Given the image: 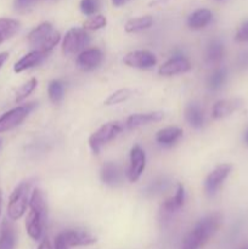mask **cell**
<instances>
[{
  "instance_id": "obj_41",
  "label": "cell",
  "mask_w": 248,
  "mask_h": 249,
  "mask_svg": "<svg viewBox=\"0 0 248 249\" xmlns=\"http://www.w3.org/2000/svg\"><path fill=\"white\" fill-rule=\"evenodd\" d=\"M245 142L248 145V129L246 130V133H245Z\"/></svg>"
},
{
  "instance_id": "obj_3",
  "label": "cell",
  "mask_w": 248,
  "mask_h": 249,
  "mask_svg": "<svg viewBox=\"0 0 248 249\" xmlns=\"http://www.w3.org/2000/svg\"><path fill=\"white\" fill-rule=\"evenodd\" d=\"M27 39L32 48L50 53L61 40V34L53 29L50 22H43L29 32Z\"/></svg>"
},
{
  "instance_id": "obj_22",
  "label": "cell",
  "mask_w": 248,
  "mask_h": 249,
  "mask_svg": "<svg viewBox=\"0 0 248 249\" xmlns=\"http://www.w3.org/2000/svg\"><path fill=\"white\" fill-rule=\"evenodd\" d=\"M225 55V49H224V44L218 39H214L209 43L208 48L206 51V60L209 65L215 66L221 62Z\"/></svg>"
},
{
  "instance_id": "obj_24",
  "label": "cell",
  "mask_w": 248,
  "mask_h": 249,
  "mask_svg": "<svg viewBox=\"0 0 248 249\" xmlns=\"http://www.w3.org/2000/svg\"><path fill=\"white\" fill-rule=\"evenodd\" d=\"M19 29V22L14 18H0V44L9 40Z\"/></svg>"
},
{
  "instance_id": "obj_5",
  "label": "cell",
  "mask_w": 248,
  "mask_h": 249,
  "mask_svg": "<svg viewBox=\"0 0 248 249\" xmlns=\"http://www.w3.org/2000/svg\"><path fill=\"white\" fill-rule=\"evenodd\" d=\"M124 130V123L118 121L108 122L100 126L95 133L91 134L89 138V146L92 153L97 155L101 151V148L108 142H111L113 139H116L122 131Z\"/></svg>"
},
{
  "instance_id": "obj_6",
  "label": "cell",
  "mask_w": 248,
  "mask_h": 249,
  "mask_svg": "<svg viewBox=\"0 0 248 249\" xmlns=\"http://www.w3.org/2000/svg\"><path fill=\"white\" fill-rule=\"evenodd\" d=\"M35 106V102H29V104L21 105V106H17L5 112L2 116H0V134L6 133V131L18 126L31 114Z\"/></svg>"
},
{
  "instance_id": "obj_34",
  "label": "cell",
  "mask_w": 248,
  "mask_h": 249,
  "mask_svg": "<svg viewBox=\"0 0 248 249\" xmlns=\"http://www.w3.org/2000/svg\"><path fill=\"white\" fill-rule=\"evenodd\" d=\"M38 1H40V0H15V9L17 10V11H27V10H29L31 7H33L34 5L36 4Z\"/></svg>"
},
{
  "instance_id": "obj_30",
  "label": "cell",
  "mask_w": 248,
  "mask_h": 249,
  "mask_svg": "<svg viewBox=\"0 0 248 249\" xmlns=\"http://www.w3.org/2000/svg\"><path fill=\"white\" fill-rule=\"evenodd\" d=\"M36 85H38V80H36L35 78H32V79H29L28 82L24 83L23 85H21V87H19V89L16 91V97H15V101H16L17 104H21L23 100H26L27 97H28L29 95L34 91V89L36 88Z\"/></svg>"
},
{
  "instance_id": "obj_26",
  "label": "cell",
  "mask_w": 248,
  "mask_h": 249,
  "mask_svg": "<svg viewBox=\"0 0 248 249\" xmlns=\"http://www.w3.org/2000/svg\"><path fill=\"white\" fill-rule=\"evenodd\" d=\"M228 78V71L225 67H219L214 71L208 79V88L212 91H218L225 84Z\"/></svg>"
},
{
  "instance_id": "obj_28",
  "label": "cell",
  "mask_w": 248,
  "mask_h": 249,
  "mask_svg": "<svg viewBox=\"0 0 248 249\" xmlns=\"http://www.w3.org/2000/svg\"><path fill=\"white\" fill-rule=\"evenodd\" d=\"M169 185H170L169 179H167V178H159V179L152 181L147 187H146L145 195L148 197L159 195L162 194L163 191H165V190H168Z\"/></svg>"
},
{
  "instance_id": "obj_36",
  "label": "cell",
  "mask_w": 248,
  "mask_h": 249,
  "mask_svg": "<svg viewBox=\"0 0 248 249\" xmlns=\"http://www.w3.org/2000/svg\"><path fill=\"white\" fill-rule=\"evenodd\" d=\"M53 248L55 249H70L60 235H57V237L55 238V245H53Z\"/></svg>"
},
{
  "instance_id": "obj_19",
  "label": "cell",
  "mask_w": 248,
  "mask_h": 249,
  "mask_svg": "<svg viewBox=\"0 0 248 249\" xmlns=\"http://www.w3.org/2000/svg\"><path fill=\"white\" fill-rule=\"evenodd\" d=\"M212 11L208 9H198L192 12L187 18V26L194 31H199L208 26L212 21Z\"/></svg>"
},
{
  "instance_id": "obj_12",
  "label": "cell",
  "mask_w": 248,
  "mask_h": 249,
  "mask_svg": "<svg viewBox=\"0 0 248 249\" xmlns=\"http://www.w3.org/2000/svg\"><path fill=\"white\" fill-rule=\"evenodd\" d=\"M191 67V62L184 55H175L160 66L158 73L164 77H172V75L189 72Z\"/></svg>"
},
{
  "instance_id": "obj_17",
  "label": "cell",
  "mask_w": 248,
  "mask_h": 249,
  "mask_svg": "<svg viewBox=\"0 0 248 249\" xmlns=\"http://www.w3.org/2000/svg\"><path fill=\"white\" fill-rule=\"evenodd\" d=\"M48 53L46 51L38 50V49H34L31 53H26L21 60L17 61L14 66L15 73H21L23 71L29 70V68H33L35 66L40 65L46 57H48Z\"/></svg>"
},
{
  "instance_id": "obj_16",
  "label": "cell",
  "mask_w": 248,
  "mask_h": 249,
  "mask_svg": "<svg viewBox=\"0 0 248 249\" xmlns=\"http://www.w3.org/2000/svg\"><path fill=\"white\" fill-rule=\"evenodd\" d=\"M68 248L79 247V246H90L96 242V238L89 232L80 230H67L60 233Z\"/></svg>"
},
{
  "instance_id": "obj_29",
  "label": "cell",
  "mask_w": 248,
  "mask_h": 249,
  "mask_svg": "<svg viewBox=\"0 0 248 249\" xmlns=\"http://www.w3.org/2000/svg\"><path fill=\"white\" fill-rule=\"evenodd\" d=\"M133 96V91L128 88H124V89H119L117 91H114L113 94L109 95L106 100H105V105L107 106H112V105H118L122 102L126 101L128 99Z\"/></svg>"
},
{
  "instance_id": "obj_37",
  "label": "cell",
  "mask_w": 248,
  "mask_h": 249,
  "mask_svg": "<svg viewBox=\"0 0 248 249\" xmlns=\"http://www.w3.org/2000/svg\"><path fill=\"white\" fill-rule=\"evenodd\" d=\"M38 249H53V246H51L50 241H49V240H44L43 242H41L40 245H39Z\"/></svg>"
},
{
  "instance_id": "obj_32",
  "label": "cell",
  "mask_w": 248,
  "mask_h": 249,
  "mask_svg": "<svg viewBox=\"0 0 248 249\" xmlns=\"http://www.w3.org/2000/svg\"><path fill=\"white\" fill-rule=\"evenodd\" d=\"M99 9H100L99 0H82V1H80V11H82L84 15H88V16L94 15Z\"/></svg>"
},
{
  "instance_id": "obj_27",
  "label": "cell",
  "mask_w": 248,
  "mask_h": 249,
  "mask_svg": "<svg viewBox=\"0 0 248 249\" xmlns=\"http://www.w3.org/2000/svg\"><path fill=\"white\" fill-rule=\"evenodd\" d=\"M48 94L51 102L58 104L65 95V85L61 80H51L48 87Z\"/></svg>"
},
{
  "instance_id": "obj_15",
  "label": "cell",
  "mask_w": 248,
  "mask_h": 249,
  "mask_svg": "<svg viewBox=\"0 0 248 249\" xmlns=\"http://www.w3.org/2000/svg\"><path fill=\"white\" fill-rule=\"evenodd\" d=\"M164 118V113L160 111L155 112H146V113H135L131 114L126 118L125 123H124V128L129 129H138L142 125H147L150 123H156V122H160Z\"/></svg>"
},
{
  "instance_id": "obj_13",
  "label": "cell",
  "mask_w": 248,
  "mask_h": 249,
  "mask_svg": "<svg viewBox=\"0 0 248 249\" xmlns=\"http://www.w3.org/2000/svg\"><path fill=\"white\" fill-rule=\"evenodd\" d=\"M243 106V100L238 97L223 99L216 101L212 108V117L214 119H223L237 112Z\"/></svg>"
},
{
  "instance_id": "obj_10",
  "label": "cell",
  "mask_w": 248,
  "mask_h": 249,
  "mask_svg": "<svg viewBox=\"0 0 248 249\" xmlns=\"http://www.w3.org/2000/svg\"><path fill=\"white\" fill-rule=\"evenodd\" d=\"M185 203V187L182 184H177V191H175L174 196L170 198L165 199L163 202L162 207H160V219L162 221H167L174 215L177 212H179L182 208Z\"/></svg>"
},
{
  "instance_id": "obj_33",
  "label": "cell",
  "mask_w": 248,
  "mask_h": 249,
  "mask_svg": "<svg viewBox=\"0 0 248 249\" xmlns=\"http://www.w3.org/2000/svg\"><path fill=\"white\" fill-rule=\"evenodd\" d=\"M235 40L238 43H248V19L238 27L235 34Z\"/></svg>"
},
{
  "instance_id": "obj_38",
  "label": "cell",
  "mask_w": 248,
  "mask_h": 249,
  "mask_svg": "<svg viewBox=\"0 0 248 249\" xmlns=\"http://www.w3.org/2000/svg\"><path fill=\"white\" fill-rule=\"evenodd\" d=\"M7 57H9V53H0V68H1L2 66H4V63L6 62Z\"/></svg>"
},
{
  "instance_id": "obj_21",
  "label": "cell",
  "mask_w": 248,
  "mask_h": 249,
  "mask_svg": "<svg viewBox=\"0 0 248 249\" xmlns=\"http://www.w3.org/2000/svg\"><path fill=\"white\" fill-rule=\"evenodd\" d=\"M185 117L186 121L192 128L201 129L204 124V113L202 107L197 102H192V104L187 105L186 109H185Z\"/></svg>"
},
{
  "instance_id": "obj_39",
  "label": "cell",
  "mask_w": 248,
  "mask_h": 249,
  "mask_svg": "<svg viewBox=\"0 0 248 249\" xmlns=\"http://www.w3.org/2000/svg\"><path fill=\"white\" fill-rule=\"evenodd\" d=\"M128 1H130V0H112V4H113L114 6L119 7V6H123V5H125Z\"/></svg>"
},
{
  "instance_id": "obj_14",
  "label": "cell",
  "mask_w": 248,
  "mask_h": 249,
  "mask_svg": "<svg viewBox=\"0 0 248 249\" xmlns=\"http://www.w3.org/2000/svg\"><path fill=\"white\" fill-rule=\"evenodd\" d=\"M104 60V53L100 49L90 48L85 49L78 55L77 65L83 71H91L99 67Z\"/></svg>"
},
{
  "instance_id": "obj_42",
  "label": "cell",
  "mask_w": 248,
  "mask_h": 249,
  "mask_svg": "<svg viewBox=\"0 0 248 249\" xmlns=\"http://www.w3.org/2000/svg\"><path fill=\"white\" fill-rule=\"evenodd\" d=\"M240 249H248V243H245Z\"/></svg>"
},
{
  "instance_id": "obj_43",
  "label": "cell",
  "mask_w": 248,
  "mask_h": 249,
  "mask_svg": "<svg viewBox=\"0 0 248 249\" xmlns=\"http://www.w3.org/2000/svg\"><path fill=\"white\" fill-rule=\"evenodd\" d=\"M216 1H223V0H216Z\"/></svg>"
},
{
  "instance_id": "obj_35",
  "label": "cell",
  "mask_w": 248,
  "mask_h": 249,
  "mask_svg": "<svg viewBox=\"0 0 248 249\" xmlns=\"http://www.w3.org/2000/svg\"><path fill=\"white\" fill-rule=\"evenodd\" d=\"M237 63L241 68L243 70H248V50L243 51L237 58Z\"/></svg>"
},
{
  "instance_id": "obj_11",
  "label": "cell",
  "mask_w": 248,
  "mask_h": 249,
  "mask_svg": "<svg viewBox=\"0 0 248 249\" xmlns=\"http://www.w3.org/2000/svg\"><path fill=\"white\" fill-rule=\"evenodd\" d=\"M146 167L145 151L140 146H134L130 151V163H129L128 178L130 182H135L140 179Z\"/></svg>"
},
{
  "instance_id": "obj_20",
  "label": "cell",
  "mask_w": 248,
  "mask_h": 249,
  "mask_svg": "<svg viewBox=\"0 0 248 249\" xmlns=\"http://www.w3.org/2000/svg\"><path fill=\"white\" fill-rule=\"evenodd\" d=\"M182 136V130L180 128L175 126H169V128L160 129L156 134V141L159 145L165 146V147H172L173 145L179 141V139Z\"/></svg>"
},
{
  "instance_id": "obj_7",
  "label": "cell",
  "mask_w": 248,
  "mask_h": 249,
  "mask_svg": "<svg viewBox=\"0 0 248 249\" xmlns=\"http://www.w3.org/2000/svg\"><path fill=\"white\" fill-rule=\"evenodd\" d=\"M90 43V36L84 28H71L62 40V51L66 55L82 53Z\"/></svg>"
},
{
  "instance_id": "obj_18",
  "label": "cell",
  "mask_w": 248,
  "mask_h": 249,
  "mask_svg": "<svg viewBox=\"0 0 248 249\" xmlns=\"http://www.w3.org/2000/svg\"><path fill=\"white\" fill-rule=\"evenodd\" d=\"M101 180L107 186H118L122 182V172L118 165L112 162H107L101 168Z\"/></svg>"
},
{
  "instance_id": "obj_9",
  "label": "cell",
  "mask_w": 248,
  "mask_h": 249,
  "mask_svg": "<svg viewBox=\"0 0 248 249\" xmlns=\"http://www.w3.org/2000/svg\"><path fill=\"white\" fill-rule=\"evenodd\" d=\"M126 66L139 70H148L157 63V58L148 50H135L126 53L123 58Z\"/></svg>"
},
{
  "instance_id": "obj_31",
  "label": "cell",
  "mask_w": 248,
  "mask_h": 249,
  "mask_svg": "<svg viewBox=\"0 0 248 249\" xmlns=\"http://www.w3.org/2000/svg\"><path fill=\"white\" fill-rule=\"evenodd\" d=\"M107 24L106 17L102 16V15H94V16L89 17L87 21H84L83 23V28L85 31H97V29L104 28Z\"/></svg>"
},
{
  "instance_id": "obj_23",
  "label": "cell",
  "mask_w": 248,
  "mask_h": 249,
  "mask_svg": "<svg viewBox=\"0 0 248 249\" xmlns=\"http://www.w3.org/2000/svg\"><path fill=\"white\" fill-rule=\"evenodd\" d=\"M16 246V232L11 224L4 221L0 232V249H15Z\"/></svg>"
},
{
  "instance_id": "obj_25",
  "label": "cell",
  "mask_w": 248,
  "mask_h": 249,
  "mask_svg": "<svg viewBox=\"0 0 248 249\" xmlns=\"http://www.w3.org/2000/svg\"><path fill=\"white\" fill-rule=\"evenodd\" d=\"M153 23V18L150 16V15H146V16H140L135 17V18L129 19L125 23V29L126 33H136V32L145 31V29H148Z\"/></svg>"
},
{
  "instance_id": "obj_1",
  "label": "cell",
  "mask_w": 248,
  "mask_h": 249,
  "mask_svg": "<svg viewBox=\"0 0 248 249\" xmlns=\"http://www.w3.org/2000/svg\"><path fill=\"white\" fill-rule=\"evenodd\" d=\"M223 223L220 213H212L202 218L184 238L180 249H201L216 233Z\"/></svg>"
},
{
  "instance_id": "obj_8",
  "label": "cell",
  "mask_w": 248,
  "mask_h": 249,
  "mask_svg": "<svg viewBox=\"0 0 248 249\" xmlns=\"http://www.w3.org/2000/svg\"><path fill=\"white\" fill-rule=\"evenodd\" d=\"M231 170H232L231 164H220L209 173L204 181V191H206L207 196L212 197L219 191L226 178L230 175Z\"/></svg>"
},
{
  "instance_id": "obj_40",
  "label": "cell",
  "mask_w": 248,
  "mask_h": 249,
  "mask_svg": "<svg viewBox=\"0 0 248 249\" xmlns=\"http://www.w3.org/2000/svg\"><path fill=\"white\" fill-rule=\"evenodd\" d=\"M1 207H2V192L0 190V214H1Z\"/></svg>"
},
{
  "instance_id": "obj_4",
  "label": "cell",
  "mask_w": 248,
  "mask_h": 249,
  "mask_svg": "<svg viewBox=\"0 0 248 249\" xmlns=\"http://www.w3.org/2000/svg\"><path fill=\"white\" fill-rule=\"evenodd\" d=\"M32 182L29 180L22 181L15 187L10 195L9 204H7V215L11 220H18L24 215L27 207L29 204V192H31Z\"/></svg>"
},
{
  "instance_id": "obj_2",
  "label": "cell",
  "mask_w": 248,
  "mask_h": 249,
  "mask_svg": "<svg viewBox=\"0 0 248 249\" xmlns=\"http://www.w3.org/2000/svg\"><path fill=\"white\" fill-rule=\"evenodd\" d=\"M29 212L26 219V229L29 237L34 241H39L44 232V224L46 218V204L43 194L39 189L32 192L29 198Z\"/></svg>"
}]
</instances>
